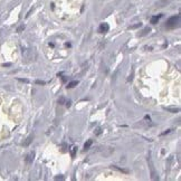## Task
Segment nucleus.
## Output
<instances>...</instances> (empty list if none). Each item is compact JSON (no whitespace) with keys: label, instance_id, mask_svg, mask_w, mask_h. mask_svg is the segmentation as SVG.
Instances as JSON below:
<instances>
[{"label":"nucleus","instance_id":"nucleus-10","mask_svg":"<svg viewBox=\"0 0 181 181\" xmlns=\"http://www.w3.org/2000/svg\"><path fill=\"white\" fill-rule=\"evenodd\" d=\"M22 29H24V26H22V27H19V28H18V30H17V31H18V33H20V31H21Z\"/></svg>","mask_w":181,"mask_h":181},{"label":"nucleus","instance_id":"nucleus-4","mask_svg":"<svg viewBox=\"0 0 181 181\" xmlns=\"http://www.w3.org/2000/svg\"><path fill=\"white\" fill-rule=\"evenodd\" d=\"M162 17V15H159V16H153L152 18H151V24H153V25H155L158 21H159V19Z\"/></svg>","mask_w":181,"mask_h":181},{"label":"nucleus","instance_id":"nucleus-2","mask_svg":"<svg viewBox=\"0 0 181 181\" xmlns=\"http://www.w3.org/2000/svg\"><path fill=\"white\" fill-rule=\"evenodd\" d=\"M109 25L108 24H101V26L99 27V33L100 34H104V33H108L109 31Z\"/></svg>","mask_w":181,"mask_h":181},{"label":"nucleus","instance_id":"nucleus-3","mask_svg":"<svg viewBox=\"0 0 181 181\" xmlns=\"http://www.w3.org/2000/svg\"><path fill=\"white\" fill-rule=\"evenodd\" d=\"M34 157H35V152H30L27 155V158H26V162L28 164H30V163L33 162V160H34Z\"/></svg>","mask_w":181,"mask_h":181},{"label":"nucleus","instance_id":"nucleus-5","mask_svg":"<svg viewBox=\"0 0 181 181\" xmlns=\"http://www.w3.org/2000/svg\"><path fill=\"white\" fill-rule=\"evenodd\" d=\"M77 84H78V81L71 82V83H68V85H67V88H73V87H75V86H77Z\"/></svg>","mask_w":181,"mask_h":181},{"label":"nucleus","instance_id":"nucleus-8","mask_svg":"<svg viewBox=\"0 0 181 181\" xmlns=\"http://www.w3.org/2000/svg\"><path fill=\"white\" fill-rule=\"evenodd\" d=\"M31 140H33V135H30V136H29V137H28V139H27V141H26V142L24 143V145H25V146H27V145H29V143L31 142Z\"/></svg>","mask_w":181,"mask_h":181},{"label":"nucleus","instance_id":"nucleus-7","mask_svg":"<svg viewBox=\"0 0 181 181\" xmlns=\"http://www.w3.org/2000/svg\"><path fill=\"white\" fill-rule=\"evenodd\" d=\"M76 150H77V148H76V146H73L72 149H71V155H72V158L75 157V154H76Z\"/></svg>","mask_w":181,"mask_h":181},{"label":"nucleus","instance_id":"nucleus-11","mask_svg":"<svg viewBox=\"0 0 181 181\" xmlns=\"http://www.w3.org/2000/svg\"><path fill=\"white\" fill-rule=\"evenodd\" d=\"M59 103H61V104H63V103H64V97H62V99L59 100Z\"/></svg>","mask_w":181,"mask_h":181},{"label":"nucleus","instance_id":"nucleus-6","mask_svg":"<svg viewBox=\"0 0 181 181\" xmlns=\"http://www.w3.org/2000/svg\"><path fill=\"white\" fill-rule=\"evenodd\" d=\"M92 144H93V141H92V140H87V142L84 144V149H85V150H88Z\"/></svg>","mask_w":181,"mask_h":181},{"label":"nucleus","instance_id":"nucleus-1","mask_svg":"<svg viewBox=\"0 0 181 181\" xmlns=\"http://www.w3.org/2000/svg\"><path fill=\"white\" fill-rule=\"evenodd\" d=\"M179 24H180V16L177 15V16H173V17L168 19V21H167V27L174 28V27H177Z\"/></svg>","mask_w":181,"mask_h":181},{"label":"nucleus","instance_id":"nucleus-9","mask_svg":"<svg viewBox=\"0 0 181 181\" xmlns=\"http://www.w3.org/2000/svg\"><path fill=\"white\" fill-rule=\"evenodd\" d=\"M36 83L37 84H42V85H44V84H45V82H42V81H37Z\"/></svg>","mask_w":181,"mask_h":181}]
</instances>
